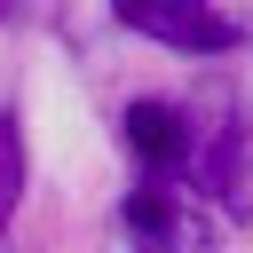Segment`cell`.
I'll return each instance as SVG.
<instances>
[{"instance_id": "6da1fadb", "label": "cell", "mask_w": 253, "mask_h": 253, "mask_svg": "<svg viewBox=\"0 0 253 253\" xmlns=\"http://www.w3.org/2000/svg\"><path fill=\"white\" fill-rule=\"evenodd\" d=\"M190 182H198L229 221H245V213H253V119H245V103H237V95H221L213 126H198Z\"/></svg>"}, {"instance_id": "8992f818", "label": "cell", "mask_w": 253, "mask_h": 253, "mask_svg": "<svg viewBox=\"0 0 253 253\" xmlns=\"http://www.w3.org/2000/svg\"><path fill=\"white\" fill-rule=\"evenodd\" d=\"M8 8H16V0H0V16H8Z\"/></svg>"}, {"instance_id": "5b68a950", "label": "cell", "mask_w": 253, "mask_h": 253, "mask_svg": "<svg viewBox=\"0 0 253 253\" xmlns=\"http://www.w3.org/2000/svg\"><path fill=\"white\" fill-rule=\"evenodd\" d=\"M16 206H24V126H16V111H0V237H8Z\"/></svg>"}, {"instance_id": "3957f363", "label": "cell", "mask_w": 253, "mask_h": 253, "mask_svg": "<svg viewBox=\"0 0 253 253\" xmlns=\"http://www.w3.org/2000/svg\"><path fill=\"white\" fill-rule=\"evenodd\" d=\"M111 16L174 55H229L237 47V24L213 8V0H111Z\"/></svg>"}, {"instance_id": "7a4b0ae2", "label": "cell", "mask_w": 253, "mask_h": 253, "mask_svg": "<svg viewBox=\"0 0 253 253\" xmlns=\"http://www.w3.org/2000/svg\"><path fill=\"white\" fill-rule=\"evenodd\" d=\"M119 229H126V253H221V229L174 190V182H142V190H126V206H119Z\"/></svg>"}, {"instance_id": "277c9868", "label": "cell", "mask_w": 253, "mask_h": 253, "mask_svg": "<svg viewBox=\"0 0 253 253\" xmlns=\"http://www.w3.org/2000/svg\"><path fill=\"white\" fill-rule=\"evenodd\" d=\"M119 134H126V150L142 158V174H158V182H182L190 158H198V119H190L182 103H158V95L126 103Z\"/></svg>"}]
</instances>
